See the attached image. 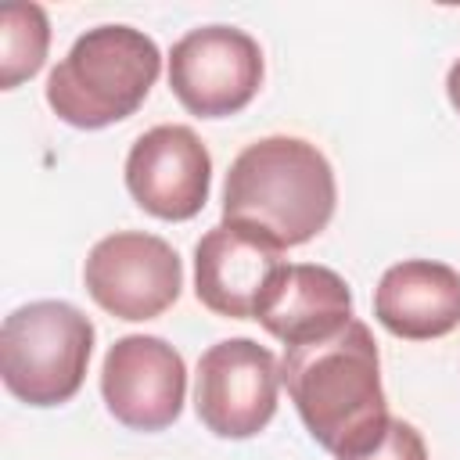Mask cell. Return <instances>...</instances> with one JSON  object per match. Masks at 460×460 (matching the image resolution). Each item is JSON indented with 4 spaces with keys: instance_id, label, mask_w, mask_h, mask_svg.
<instances>
[{
    "instance_id": "6da1fadb",
    "label": "cell",
    "mask_w": 460,
    "mask_h": 460,
    "mask_svg": "<svg viewBox=\"0 0 460 460\" xmlns=\"http://www.w3.org/2000/svg\"><path fill=\"white\" fill-rule=\"evenodd\" d=\"M280 381L305 424V431L341 456L367 453L388 428V402L381 388V356L370 327L349 320L327 338L288 345Z\"/></svg>"
},
{
    "instance_id": "7a4b0ae2",
    "label": "cell",
    "mask_w": 460,
    "mask_h": 460,
    "mask_svg": "<svg viewBox=\"0 0 460 460\" xmlns=\"http://www.w3.org/2000/svg\"><path fill=\"white\" fill-rule=\"evenodd\" d=\"M338 187L323 151L302 137H262L248 144L223 183V223H244L295 248L327 230Z\"/></svg>"
},
{
    "instance_id": "3957f363",
    "label": "cell",
    "mask_w": 460,
    "mask_h": 460,
    "mask_svg": "<svg viewBox=\"0 0 460 460\" xmlns=\"http://www.w3.org/2000/svg\"><path fill=\"white\" fill-rule=\"evenodd\" d=\"M162 72V50L133 25L86 29L47 75L50 111L75 129L129 119Z\"/></svg>"
},
{
    "instance_id": "277c9868",
    "label": "cell",
    "mask_w": 460,
    "mask_h": 460,
    "mask_svg": "<svg viewBox=\"0 0 460 460\" xmlns=\"http://www.w3.org/2000/svg\"><path fill=\"white\" fill-rule=\"evenodd\" d=\"M93 356V323L61 298L18 305L0 327V374L14 399L29 406H61L83 381Z\"/></svg>"
},
{
    "instance_id": "5b68a950",
    "label": "cell",
    "mask_w": 460,
    "mask_h": 460,
    "mask_svg": "<svg viewBox=\"0 0 460 460\" xmlns=\"http://www.w3.org/2000/svg\"><path fill=\"white\" fill-rule=\"evenodd\" d=\"M83 284L90 298L115 320H155L180 298L183 262L176 248L155 234L115 230L90 248Z\"/></svg>"
},
{
    "instance_id": "8992f818",
    "label": "cell",
    "mask_w": 460,
    "mask_h": 460,
    "mask_svg": "<svg viewBox=\"0 0 460 460\" xmlns=\"http://www.w3.org/2000/svg\"><path fill=\"white\" fill-rule=\"evenodd\" d=\"M169 86L198 119L237 115L262 86V50L237 25L190 29L169 50Z\"/></svg>"
},
{
    "instance_id": "52a82bcc",
    "label": "cell",
    "mask_w": 460,
    "mask_h": 460,
    "mask_svg": "<svg viewBox=\"0 0 460 460\" xmlns=\"http://www.w3.org/2000/svg\"><path fill=\"white\" fill-rule=\"evenodd\" d=\"M280 363L252 338H226L201 352L194 374L198 420L216 438H252L277 413Z\"/></svg>"
},
{
    "instance_id": "ba28073f",
    "label": "cell",
    "mask_w": 460,
    "mask_h": 460,
    "mask_svg": "<svg viewBox=\"0 0 460 460\" xmlns=\"http://www.w3.org/2000/svg\"><path fill=\"white\" fill-rule=\"evenodd\" d=\"M101 395L122 428L162 431L183 410V356L158 334H126L101 363Z\"/></svg>"
},
{
    "instance_id": "9c48e42d",
    "label": "cell",
    "mask_w": 460,
    "mask_h": 460,
    "mask_svg": "<svg viewBox=\"0 0 460 460\" xmlns=\"http://www.w3.org/2000/svg\"><path fill=\"white\" fill-rule=\"evenodd\" d=\"M126 190L155 219H194L212 190V155L190 126H155L126 155Z\"/></svg>"
},
{
    "instance_id": "30bf717a",
    "label": "cell",
    "mask_w": 460,
    "mask_h": 460,
    "mask_svg": "<svg viewBox=\"0 0 460 460\" xmlns=\"http://www.w3.org/2000/svg\"><path fill=\"white\" fill-rule=\"evenodd\" d=\"M284 248L244 223H216L194 244V295L226 320H255L270 280L284 270Z\"/></svg>"
},
{
    "instance_id": "8fae6325",
    "label": "cell",
    "mask_w": 460,
    "mask_h": 460,
    "mask_svg": "<svg viewBox=\"0 0 460 460\" xmlns=\"http://www.w3.org/2000/svg\"><path fill=\"white\" fill-rule=\"evenodd\" d=\"M374 316L406 341L446 338L460 327V273L435 259H402L381 273Z\"/></svg>"
},
{
    "instance_id": "7c38bea8",
    "label": "cell",
    "mask_w": 460,
    "mask_h": 460,
    "mask_svg": "<svg viewBox=\"0 0 460 460\" xmlns=\"http://www.w3.org/2000/svg\"><path fill=\"white\" fill-rule=\"evenodd\" d=\"M255 320L288 345L316 341L352 320L349 284L316 262H288L266 288Z\"/></svg>"
},
{
    "instance_id": "4fadbf2b",
    "label": "cell",
    "mask_w": 460,
    "mask_h": 460,
    "mask_svg": "<svg viewBox=\"0 0 460 460\" xmlns=\"http://www.w3.org/2000/svg\"><path fill=\"white\" fill-rule=\"evenodd\" d=\"M50 47V22L40 4H7L0 11V90L32 79Z\"/></svg>"
},
{
    "instance_id": "5bb4252c",
    "label": "cell",
    "mask_w": 460,
    "mask_h": 460,
    "mask_svg": "<svg viewBox=\"0 0 460 460\" xmlns=\"http://www.w3.org/2000/svg\"><path fill=\"white\" fill-rule=\"evenodd\" d=\"M341 460H428V446L420 438V431L402 420V417H392L385 435L359 456H341Z\"/></svg>"
},
{
    "instance_id": "9a60e30c",
    "label": "cell",
    "mask_w": 460,
    "mask_h": 460,
    "mask_svg": "<svg viewBox=\"0 0 460 460\" xmlns=\"http://www.w3.org/2000/svg\"><path fill=\"white\" fill-rule=\"evenodd\" d=\"M446 97H449V104H453V111L460 115V58L449 65V72H446Z\"/></svg>"
}]
</instances>
